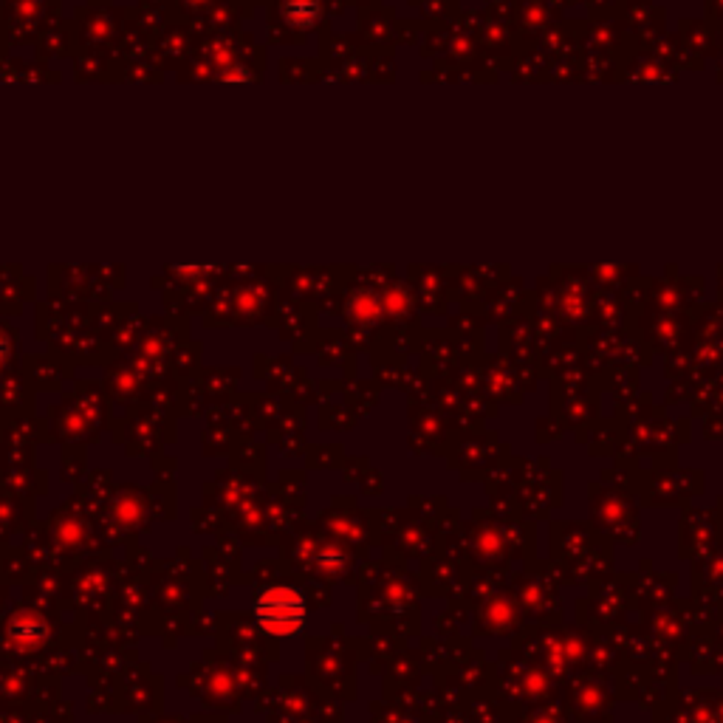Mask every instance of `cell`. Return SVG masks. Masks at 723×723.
Returning <instances> with one entry per match:
<instances>
[{"label": "cell", "instance_id": "3957f363", "mask_svg": "<svg viewBox=\"0 0 723 723\" xmlns=\"http://www.w3.org/2000/svg\"><path fill=\"white\" fill-rule=\"evenodd\" d=\"M12 636H15L17 642H26V644H34L40 642L43 636H46V625H43V619H17L15 625H12Z\"/></svg>", "mask_w": 723, "mask_h": 723}, {"label": "cell", "instance_id": "6da1fadb", "mask_svg": "<svg viewBox=\"0 0 723 723\" xmlns=\"http://www.w3.org/2000/svg\"><path fill=\"white\" fill-rule=\"evenodd\" d=\"M255 616L260 627L274 636H294L306 625V602L294 588H269L255 602Z\"/></svg>", "mask_w": 723, "mask_h": 723}, {"label": "cell", "instance_id": "7a4b0ae2", "mask_svg": "<svg viewBox=\"0 0 723 723\" xmlns=\"http://www.w3.org/2000/svg\"><path fill=\"white\" fill-rule=\"evenodd\" d=\"M286 15L297 26H308L314 17L320 15V0H289L286 3Z\"/></svg>", "mask_w": 723, "mask_h": 723}]
</instances>
